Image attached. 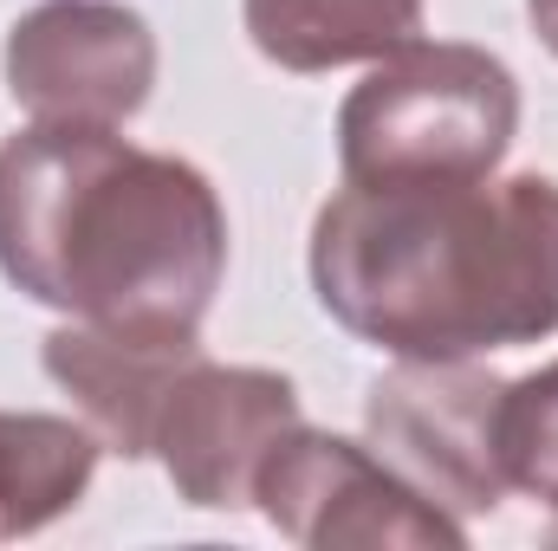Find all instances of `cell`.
I'll return each mask as SVG.
<instances>
[{"label":"cell","instance_id":"obj_7","mask_svg":"<svg viewBox=\"0 0 558 551\" xmlns=\"http://www.w3.org/2000/svg\"><path fill=\"white\" fill-rule=\"evenodd\" d=\"M299 390L279 370L189 357L156 409L149 454L175 480V493L202 513L254 506V480L279 441L299 428Z\"/></svg>","mask_w":558,"mask_h":551},{"label":"cell","instance_id":"obj_11","mask_svg":"<svg viewBox=\"0 0 558 551\" xmlns=\"http://www.w3.org/2000/svg\"><path fill=\"white\" fill-rule=\"evenodd\" d=\"M500 474L507 487L558 506V357L500 390Z\"/></svg>","mask_w":558,"mask_h":551},{"label":"cell","instance_id":"obj_1","mask_svg":"<svg viewBox=\"0 0 558 551\" xmlns=\"http://www.w3.org/2000/svg\"><path fill=\"white\" fill-rule=\"evenodd\" d=\"M0 273L78 325L195 344L228 273V208L182 156L26 124L0 143Z\"/></svg>","mask_w":558,"mask_h":551},{"label":"cell","instance_id":"obj_12","mask_svg":"<svg viewBox=\"0 0 558 551\" xmlns=\"http://www.w3.org/2000/svg\"><path fill=\"white\" fill-rule=\"evenodd\" d=\"M526 20H533V33H539V46L558 59V0H526Z\"/></svg>","mask_w":558,"mask_h":551},{"label":"cell","instance_id":"obj_4","mask_svg":"<svg viewBox=\"0 0 558 551\" xmlns=\"http://www.w3.org/2000/svg\"><path fill=\"white\" fill-rule=\"evenodd\" d=\"M254 506L305 551H461L468 532L364 441L292 428L254 480Z\"/></svg>","mask_w":558,"mask_h":551},{"label":"cell","instance_id":"obj_6","mask_svg":"<svg viewBox=\"0 0 558 551\" xmlns=\"http://www.w3.org/2000/svg\"><path fill=\"white\" fill-rule=\"evenodd\" d=\"M0 72L33 124L118 131L149 105L156 33L124 0H39L13 20Z\"/></svg>","mask_w":558,"mask_h":551},{"label":"cell","instance_id":"obj_9","mask_svg":"<svg viewBox=\"0 0 558 551\" xmlns=\"http://www.w3.org/2000/svg\"><path fill=\"white\" fill-rule=\"evenodd\" d=\"M422 7L428 0H241V20L279 72H338L416 39Z\"/></svg>","mask_w":558,"mask_h":551},{"label":"cell","instance_id":"obj_5","mask_svg":"<svg viewBox=\"0 0 558 551\" xmlns=\"http://www.w3.org/2000/svg\"><path fill=\"white\" fill-rule=\"evenodd\" d=\"M500 390L507 383L474 370V357H454V364L403 357V370H390L364 403L371 448L448 519L494 513L507 493Z\"/></svg>","mask_w":558,"mask_h":551},{"label":"cell","instance_id":"obj_10","mask_svg":"<svg viewBox=\"0 0 558 551\" xmlns=\"http://www.w3.org/2000/svg\"><path fill=\"white\" fill-rule=\"evenodd\" d=\"M98 448L105 441L85 421L0 409V539L65 519L98 474Z\"/></svg>","mask_w":558,"mask_h":551},{"label":"cell","instance_id":"obj_3","mask_svg":"<svg viewBox=\"0 0 558 551\" xmlns=\"http://www.w3.org/2000/svg\"><path fill=\"white\" fill-rule=\"evenodd\" d=\"M520 131L513 72L454 39H403L351 85L338 111V169L351 188L494 175Z\"/></svg>","mask_w":558,"mask_h":551},{"label":"cell","instance_id":"obj_8","mask_svg":"<svg viewBox=\"0 0 558 551\" xmlns=\"http://www.w3.org/2000/svg\"><path fill=\"white\" fill-rule=\"evenodd\" d=\"M189 357H202V338L195 344H162V338L98 331V325H78V318L46 338V377L78 403L85 428L124 461L149 454L156 409H162V396H169V383Z\"/></svg>","mask_w":558,"mask_h":551},{"label":"cell","instance_id":"obj_2","mask_svg":"<svg viewBox=\"0 0 558 551\" xmlns=\"http://www.w3.org/2000/svg\"><path fill=\"white\" fill-rule=\"evenodd\" d=\"M312 292L351 338L416 364L539 344L558 331V182H344L312 221Z\"/></svg>","mask_w":558,"mask_h":551}]
</instances>
